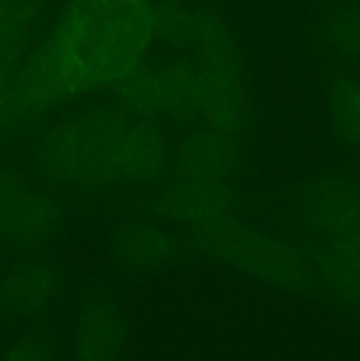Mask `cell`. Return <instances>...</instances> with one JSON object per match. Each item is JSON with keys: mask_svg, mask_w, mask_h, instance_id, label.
<instances>
[{"mask_svg": "<svg viewBox=\"0 0 360 361\" xmlns=\"http://www.w3.org/2000/svg\"><path fill=\"white\" fill-rule=\"evenodd\" d=\"M0 361H62L60 345L44 330H27L14 335L0 348Z\"/></svg>", "mask_w": 360, "mask_h": 361, "instance_id": "5bb4252c", "label": "cell"}, {"mask_svg": "<svg viewBox=\"0 0 360 361\" xmlns=\"http://www.w3.org/2000/svg\"><path fill=\"white\" fill-rule=\"evenodd\" d=\"M200 250L247 277L288 293L316 288L313 257L282 236L253 228L236 215L191 231Z\"/></svg>", "mask_w": 360, "mask_h": 361, "instance_id": "3957f363", "label": "cell"}, {"mask_svg": "<svg viewBox=\"0 0 360 361\" xmlns=\"http://www.w3.org/2000/svg\"><path fill=\"white\" fill-rule=\"evenodd\" d=\"M32 157L49 185L74 192L152 185L172 161L155 122L122 106L62 116L39 136Z\"/></svg>", "mask_w": 360, "mask_h": 361, "instance_id": "7a4b0ae2", "label": "cell"}, {"mask_svg": "<svg viewBox=\"0 0 360 361\" xmlns=\"http://www.w3.org/2000/svg\"><path fill=\"white\" fill-rule=\"evenodd\" d=\"M300 224L321 242L341 238L360 224V185L339 175L311 178L296 192Z\"/></svg>", "mask_w": 360, "mask_h": 361, "instance_id": "52a82bcc", "label": "cell"}, {"mask_svg": "<svg viewBox=\"0 0 360 361\" xmlns=\"http://www.w3.org/2000/svg\"><path fill=\"white\" fill-rule=\"evenodd\" d=\"M154 0H71L0 99V143L83 95L119 87L150 53Z\"/></svg>", "mask_w": 360, "mask_h": 361, "instance_id": "6da1fadb", "label": "cell"}, {"mask_svg": "<svg viewBox=\"0 0 360 361\" xmlns=\"http://www.w3.org/2000/svg\"><path fill=\"white\" fill-rule=\"evenodd\" d=\"M180 59L150 62L147 59L116 87L124 109L152 120L201 118L203 83L193 56L184 49Z\"/></svg>", "mask_w": 360, "mask_h": 361, "instance_id": "277c9868", "label": "cell"}, {"mask_svg": "<svg viewBox=\"0 0 360 361\" xmlns=\"http://www.w3.org/2000/svg\"><path fill=\"white\" fill-rule=\"evenodd\" d=\"M67 342L71 361H122L129 326L116 298L102 291L80 296L71 316Z\"/></svg>", "mask_w": 360, "mask_h": 361, "instance_id": "8992f818", "label": "cell"}, {"mask_svg": "<svg viewBox=\"0 0 360 361\" xmlns=\"http://www.w3.org/2000/svg\"><path fill=\"white\" fill-rule=\"evenodd\" d=\"M64 288V275L53 261L32 257L11 267L0 279V298L6 314L35 319L56 305Z\"/></svg>", "mask_w": 360, "mask_h": 361, "instance_id": "30bf717a", "label": "cell"}, {"mask_svg": "<svg viewBox=\"0 0 360 361\" xmlns=\"http://www.w3.org/2000/svg\"><path fill=\"white\" fill-rule=\"evenodd\" d=\"M323 35L342 62L360 67V0L335 7L325 21Z\"/></svg>", "mask_w": 360, "mask_h": 361, "instance_id": "4fadbf2b", "label": "cell"}, {"mask_svg": "<svg viewBox=\"0 0 360 361\" xmlns=\"http://www.w3.org/2000/svg\"><path fill=\"white\" fill-rule=\"evenodd\" d=\"M4 314H6V310H4V305H2V298H0V323H2V317Z\"/></svg>", "mask_w": 360, "mask_h": 361, "instance_id": "9a60e30c", "label": "cell"}, {"mask_svg": "<svg viewBox=\"0 0 360 361\" xmlns=\"http://www.w3.org/2000/svg\"><path fill=\"white\" fill-rule=\"evenodd\" d=\"M109 256L129 275H152L184 259L186 245L168 228L155 222H124L109 235Z\"/></svg>", "mask_w": 360, "mask_h": 361, "instance_id": "ba28073f", "label": "cell"}, {"mask_svg": "<svg viewBox=\"0 0 360 361\" xmlns=\"http://www.w3.org/2000/svg\"><path fill=\"white\" fill-rule=\"evenodd\" d=\"M154 212L164 221L187 228L189 231L233 217L236 196L228 182L176 178L154 200Z\"/></svg>", "mask_w": 360, "mask_h": 361, "instance_id": "9c48e42d", "label": "cell"}, {"mask_svg": "<svg viewBox=\"0 0 360 361\" xmlns=\"http://www.w3.org/2000/svg\"><path fill=\"white\" fill-rule=\"evenodd\" d=\"M239 161V137L210 126L187 134L175 152L180 178L203 182H228Z\"/></svg>", "mask_w": 360, "mask_h": 361, "instance_id": "8fae6325", "label": "cell"}, {"mask_svg": "<svg viewBox=\"0 0 360 361\" xmlns=\"http://www.w3.org/2000/svg\"><path fill=\"white\" fill-rule=\"evenodd\" d=\"M327 109L335 137L360 152V74H342L330 81Z\"/></svg>", "mask_w": 360, "mask_h": 361, "instance_id": "7c38bea8", "label": "cell"}, {"mask_svg": "<svg viewBox=\"0 0 360 361\" xmlns=\"http://www.w3.org/2000/svg\"><path fill=\"white\" fill-rule=\"evenodd\" d=\"M64 222L62 204L44 183L0 169V243L18 250L42 247Z\"/></svg>", "mask_w": 360, "mask_h": 361, "instance_id": "5b68a950", "label": "cell"}, {"mask_svg": "<svg viewBox=\"0 0 360 361\" xmlns=\"http://www.w3.org/2000/svg\"><path fill=\"white\" fill-rule=\"evenodd\" d=\"M359 169H360V157H359Z\"/></svg>", "mask_w": 360, "mask_h": 361, "instance_id": "2e32d148", "label": "cell"}]
</instances>
